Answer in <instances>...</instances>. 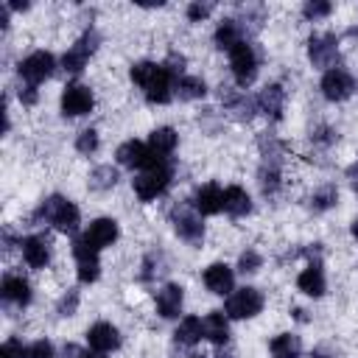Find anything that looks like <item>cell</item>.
Masks as SVG:
<instances>
[{
	"mask_svg": "<svg viewBox=\"0 0 358 358\" xmlns=\"http://www.w3.org/2000/svg\"><path fill=\"white\" fill-rule=\"evenodd\" d=\"M117 182V173H115V168H109V165H101L95 173H92V187H112Z\"/></svg>",
	"mask_w": 358,
	"mask_h": 358,
	"instance_id": "30",
	"label": "cell"
},
{
	"mask_svg": "<svg viewBox=\"0 0 358 358\" xmlns=\"http://www.w3.org/2000/svg\"><path fill=\"white\" fill-rule=\"evenodd\" d=\"M28 350H22V344L20 341H14V338H8L6 344H3V358H22Z\"/></svg>",
	"mask_w": 358,
	"mask_h": 358,
	"instance_id": "36",
	"label": "cell"
},
{
	"mask_svg": "<svg viewBox=\"0 0 358 358\" xmlns=\"http://www.w3.org/2000/svg\"><path fill=\"white\" fill-rule=\"evenodd\" d=\"M187 358H204V355H199V352H193V355H187Z\"/></svg>",
	"mask_w": 358,
	"mask_h": 358,
	"instance_id": "43",
	"label": "cell"
},
{
	"mask_svg": "<svg viewBox=\"0 0 358 358\" xmlns=\"http://www.w3.org/2000/svg\"><path fill=\"white\" fill-rule=\"evenodd\" d=\"M282 101H285L282 87L271 84V87H266V90L260 92L257 106H260V112H266V115H271V117H280V112H282Z\"/></svg>",
	"mask_w": 358,
	"mask_h": 358,
	"instance_id": "24",
	"label": "cell"
},
{
	"mask_svg": "<svg viewBox=\"0 0 358 358\" xmlns=\"http://www.w3.org/2000/svg\"><path fill=\"white\" fill-rule=\"evenodd\" d=\"M168 182H171V171H168L165 165H157V168L143 171V173L134 179V193H137L143 201H151V199H157V196L168 187Z\"/></svg>",
	"mask_w": 358,
	"mask_h": 358,
	"instance_id": "3",
	"label": "cell"
},
{
	"mask_svg": "<svg viewBox=\"0 0 358 358\" xmlns=\"http://www.w3.org/2000/svg\"><path fill=\"white\" fill-rule=\"evenodd\" d=\"M296 285H299V291H305L308 296H322L324 294V274H322V268L313 263V266H308L299 277H296Z\"/></svg>",
	"mask_w": 358,
	"mask_h": 358,
	"instance_id": "22",
	"label": "cell"
},
{
	"mask_svg": "<svg viewBox=\"0 0 358 358\" xmlns=\"http://www.w3.org/2000/svg\"><path fill=\"white\" fill-rule=\"evenodd\" d=\"M92 109V92L84 84H67L62 92V112L76 117V115H87Z\"/></svg>",
	"mask_w": 358,
	"mask_h": 358,
	"instance_id": "7",
	"label": "cell"
},
{
	"mask_svg": "<svg viewBox=\"0 0 358 358\" xmlns=\"http://www.w3.org/2000/svg\"><path fill=\"white\" fill-rule=\"evenodd\" d=\"M95 34L92 31H87L64 56H62V64H64V70H70V73H78L84 64H87V59H90V53L95 50Z\"/></svg>",
	"mask_w": 358,
	"mask_h": 358,
	"instance_id": "10",
	"label": "cell"
},
{
	"mask_svg": "<svg viewBox=\"0 0 358 358\" xmlns=\"http://www.w3.org/2000/svg\"><path fill=\"white\" fill-rule=\"evenodd\" d=\"M179 308H182V288L179 285H165L157 294V310H159V316L171 319V316L179 313Z\"/></svg>",
	"mask_w": 358,
	"mask_h": 358,
	"instance_id": "19",
	"label": "cell"
},
{
	"mask_svg": "<svg viewBox=\"0 0 358 358\" xmlns=\"http://www.w3.org/2000/svg\"><path fill=\"white\" fill-rule=\"evenodd\" d=\"M210 11H213V6H210V3H193V6L187 8V17H190L193 22H199V20H204Z\"/></svg>",
	"mask_w": 358,
	"mask_h": 358,
	"instance_id": "35",
	"label": "cell"
},
{
	"mask_svg": "<svg viewBox=\"0 0 358 358\" xmlns=\"http://www.w3.org/2000/svg\"><path fill=\"white\" fill-rule=\"evenodd\" d=\"M20 101L22 103H34L36 101V87H25V92H20Z\"/></svg>",
	"mask_w": 358,
	"mask_h": 358,
	"instance_id": "40",
	"label": "cell"
},
{
	"mask_svg": "<svg viewBox=\"0 0 358 358\" xmlns=\"http://www.w3.org/2000/svg\"><path fill=\"white\" fill-rule=\"evenodd\" d=\"M201 333H204V322L199 316H185L176 327V341L179 344H196L201 338Z\"/></svg>",
	"mask_w": 358,
	"mask_h": 358,
	"instance_id": "26",
	"label": "cell"
},
{
	"mask_svg": "<svg viewBox=\"0 0 358 358\" xmlns=\"http://www.w3.org/2000/svg\"><path fill=\"white\" fill-rule=\"evenodd\" d=\"M87 341H90V347H92L95 352H109V350H115V347L120 344V336H117V330H115L112 324L98 322V324L90 327Z\"/></svg>",
	"mask_w": 358,
	"mask_h": 358,
	"instance_id": "13",
	"label": "cell"
},
{
	"mask_svg": "<svg viewBox=\"0 0 358 358\" xmlns=\"http://www.w3.org/2000/svg\"><path fill=\"white\" fill-rule=\"evenodd\" d=\"M238 266H241V271H257V268H260V255H257L255 249H246V252L241 255Z\"/></svg>",
	"mask_w": 358,
	"mask_h": 358,
	"instance_id": "33",
	"label": "cell"
},
{
	"mask_svg": "<svg viewBox=\"0 0 358 358\" xmlns=\"http://www.w3.org/2000/svg\"><path fill=\"white\" fill-rule=\"evenodd\" d=\"M53 56L50 53H45V50H36V53H31V56H25L22 62H20V76L25 78V81H31V84H39L42 78H48L50 73H53Z\"/></svg>",
	"mask_w": 358,
	"mask_h": 358,
	"instance_id": "8",
	"label": "cell"
},
{
	"mask_svg": "<svg viewBox=\"0 0 358 358\" xmlns=\"http://www.w3.org/2000/svg\"><path fill=\"white\" fill-rule=\"evenodd\" d=\"M352 238H355V241H358V218H355V221H352Z\"/></svg>",
	"mask_w": 358,
	"mask_h": 358,
	"instance_id": "42",
	"label": "cell"
},
{
	"mask_svg": "<svg viewBox=\"0 0 358 358\" xmlns=\"http://www.w3.org/2000/svg\"><path fill=\"white\" fill-rule=\"evenodd\" d=\"M148 148L157 159H165L173 148H176V131L171 126H162V129H154L151 137H148Z\"/></svg>",
	"mask_w": 358,
	"mask_h": 358,
	"instance_id": "18",
	"label": "cell"
},
{
	"mask_svg": "<svg viewBox=\"0 0 358 358\" xmlns=\"http://www.w3.org/2000/svg\"><path fill=\"white\" fill-rule=\"evenodd\" d=\"M232 268L224 266V263H213L204 268V285L213 291V294H227L232 288Z\"/></svg>",
	"mask_w": 358,
	"mask_h": 358,
	"instance_id": "17",
	"label": "cell"
},
{
	"mask_svg": "<svg viewBox=\"0 0 358 358\" xmlns=\"http://www.w3.org/2000/svg\"><path fill=\"white\" fill-rule=\"evenodd\" d=\"M333 201H336V190H333V187H327V190H322V193H316V196H313V204H316L319 210L330 207Z\"/></svg>",
	"mask_w": 358,
	"mask_h": 358,
	"instance_id": "37",
	"label": "cell"
},
{
	"mask_svg": "<svg viewBox=\"0 0 358 358\" xmlns=\"http://www.w3.org/2000/svg\"><path fill=\"white\" fill-rule=\"evenodd\" d=\"M22 257L28 266L34 268H42L48 260H50V249H48V241L42 235H31L22 241Z\"/></svg>",
	"mask_w": 358,
	"mask_h": 358,
	"instance_id": "16",
	"label": "cell"
},
{
	"mask_svg": "<svg viewBox=\"0 0 358 358\" xmlns=\"http://www.w3.org/2000/svg\"><path fill=\"white\" fill-rule=\"evenodd\" d=\"M3 296H6L8 302H17V305H28V299H31V285H28L22 277H17V274H8V277L3 280Z\"/></svg>",
	"mask_w": 358,
	"mask_h": 358,
	"instance_id": "23",
	"label": "cell"
},
{
	"mask_svg": "<svg viewBox=\"0 0 358 358\" xmlns=\"http://www.w3.org/2000/svg\"><path fill=\"white\" fill-rule=\"evenodd\" d=\"M224 210L232 213V215H246V213L252 210L249 193H246L243 187H238V185L227 187V190H224Z\"/></svg>",
	"mask_w": 358,
	"mask_h": 358,
	"instance_id": "21",
	"label": "cell"
},
{
	"mask_svg": "<svg viewBox=\"0 0 358 358\" xmlns=\"http://www.w3.org/2000/svg\"><path fill=\"white\" fill-rule=\"evenodd\" d=\"M173 227H176V232H179L185 241H190V243H199L201 235H204V227H201L199 215L190 213V210H185V207H182L179 213H173Z\"/></svg>",
	"mask_w": 358,
	"mask_h": 358,
	"instance_id": "14",
	"label": "cell"
},
{
	"mask_svg": "<svg viewBox=\"0 0 358 358\" xmlns=\"http://www.w3.org/2000/svg\"><path fill=\"white\" fill-rule=\"evenodd\" d=\"M176 90H179L182 98H201L207 92V87H204L201 78H187V76L176 81Z\"/></svg>",
	"mask_w": 358,
	"mask_h": 358,
	"instance_id": "29",
	"label": "cell"
},
{
	"mask_svg": "<svg viewBox=\"0 0 358 358\" xmlns=\"http://www.w3.org/2000/svg\"><path fill=\"white\" fill-rule=\"evenodd\" d=\"M241 39H238V25H235V20H224L221 25H218V31H215V45L218 48H235Z\"/></svg>",
	"mask_w": 358,
	"mask_h": 358,
	"instance_id": "28",
	"label": "cell"
},
{
	"mask_svg": "<svg viewBox=\"0 0 358 358\" xmlns=\"http://www.w3.org/2000/svg\"><path fill=\"white\" fill-rule=\"evenodd\" d=\"M305 17L308 20H319V17H327L330 14V3H305Z\"/></svg>",
	"mask_w": 358,
	"mask_h": 358,
	"instance_id": "34",
	"label": "cell"
},
{
	"mask_svg": "<svg viewBox=\"0 0 358 358\" xmlns=\"http://www.w3.org/2000/svg\"><path fill=\"white\" fill-rule=\"evenodd\" d=\"M59 232H73L76 227H78V207L73 204V201H67V199H62V196H53V199H48L45 204H42V210H39Z\"/></svg>",
	"mask_w": 358,
	"mask_h": 358,
	"instance_id": "2",
	"label": "cell"
},
{
	"mask_svg": "<svg viewBox=\"0 0 358 358\" xmlns=\"http://www.w3.org/2000/svg\"><path fill=\"white\" fill-rule=\"evenodd\" d=\"M310 358H333V355H327V352H322V350H313V355Z\"/></svg>",
	"mask_w": 358,
	"mask_h": 358,
	"instance_id": "41",
	"label": "cell"
},
{
	"mask_svg": "<svg viewBox=\"0 0 358 358\" xmlns=\"http://www.w3.org/2000/svg\"><path fill=\"white\" fill-rule=\"evenodd\" d=\"M260 185H263V190H274L277 187V171L271 168V171H260Z\"/></svg>",
	"mask_w": 358,
	"mask_h": 358,
	"instance_id": "38",
	"label": "cell"
},
{
	"mask_svg": "<svg viewBox=\"0 0 358 358\" xmlns=\"http://www.w3.org/2000/svg\"><path fill=\"white\" fill-rule=\"evenodd\" d=\"M76 305H78V296H76V294H70V299L64 296V299L59 302V313H62V316H70V313L76 310Z\"/></svg>",
	"mask_w": 358,
	"mask_h": 358,
	"instance_id": "39",
	"label": "cell"
},
{
	"mask_svg": "<svg viewBox=\"0 0 358 358\" xmlns=\"http://www.w3.org/2000/svg\"><path fill=\"white\" fill-rule=\"evenodd\" d=\"M131 81L145 90V98L151 103H165L171 98V73L162 64L140 62L131 67Z\"/></svg>",
	"mask_w": 358,
	"mask_h": 358,
	"instance_id": "1",
	"label": "cell"
},
{
	"mask_svg": "<svg viewBox=\"0 0 358 358\" xmlns=\"http://www.w3.org/2000/svg\"><path fill=\"white\" fill-rule=\"evenodd\" d=\"M73 255H76V260H78V280H81V282L98 280V268H101V263H98V249H92V246L81 238V241L73 243Z\"/></svg>",
	"mask_w": 358,
	"mask_h": 358,
	"instance_id": "9",
	"label": "cell"
},
{
	"mask_svg": "<svg viewBox=\"0 0 358 358\" xmlns=\"http://www.w3.org/2000/svg\"><path fill=\"white\" fill-rule=\"evenodd\" d=\"M204 336L213 341V344H227V338H229V324H227V319H224V313H218V310H213L207 319H204Z\"/></svg>",
	"mask_w": 358,
	"mask_h": 358,
	"instance_id": "25",
	"label": "cell"
},
{
	"mask_svg": "<svg viewBox=\"0 0 358 358\" xmlns=\"http://www.w3.org/2000/svg\"><path fill=\"white\" fill-rule=\"evenodd\" d=\"M322 92L330 101H344L352 92V78L344 70H327L322 78Z\"/></svg>",
	"mask_w": 358,
	"mask_h": 358,
	"instance_id": "12",
	"label": "cell"
},
{
	"mask_svg": "<svg viewBox=\"0 0 358 358\" xmlns=\"http://www.w3.org/2000/svg\"><path fill=\"white\" fill-rule=\"evenodd\" d=\"M117 162L126 165V168H145V171L162 165V159H157L151 154V148L143 145V143H137V140H129V143H123L117 148Z\"/></svg>",
	"mask_w": 358,
	"mask_h": 358,
	"instance_id": "5",
	"label": "cell"
},
{
	"mask_svg": "<svg viewBox=\"0 0 358 358\" xmlns=\"http://www.w3.org/2000/svg\"><path fill=\"white\" fill-rule=\"evenodd\" d=\"M310 59L319 67L333 64V59H336V39L333 36H313L310 39Z\"/></svg>",
	"mask_w": 358,
	"mask_h": 358,
	"instance_id": "20",
	"label": "cell"
},
{
	"mask_svg": "<svg viewBox=\"0 0 358 358\" xmlns=\"http://www.w3.org/2000/svg\"><path fill=\"white\" fill-rule=\"evenodd\" d=\"M25 358H53V347H50V341H45V338L34 341V344L28 347Z\"/></svg>",
	"mask_w": 358,
	"mask_h": 358,
	"instance_id": "32",
	"label": "cell"
},
{
	"mask_svg": "<svg viewBox=\"0 0 358 358\" xmlns=\"http://www.w3.org/2000/svg\"><path fill=\"white\" fill-rule=\"evenodd\" d=\"M196 210L201 215H215L224 210V190L218 185H204L196 193Z\"/></svg>",
	"mask_w": 358,
	"mask_h": 358,
	"instance_id": "15",
	"label": "cell"
},
{
	"mask_svg": "<svg viewBox=\"0 0 358 358\" xmlns=\"http://www.w3.org/2000/svg\"><path fill=\"white\" fill-rule=\"evenodd\" d=\"M76 148H78L81 154H92V151L98 148V134H95V129H84V131L78 134V140H76Z\"/></svg>",
	"mask_w": 358,
	"mask_h": 358,
	"instance_id": "31",
	"label": "cell"
},
{
	"mask_svg": "<svg viewBox=\"0 0 358 358\" xmlns=\"http://www.w3.org/2000/svg\"><path fill=\"white\" fill-rule=\"evenodd\" d=\"M115 238H117V221H112V218H98V221H92V224L87 227V232H84V241H87L92 249H103V246H109Z\"/></svg>",
	"mask_w": 358,
	"mask_h": 358,
	"instance_id": "11",
	"label": "cell"
},
{
	"mask_svg": "<svg viewBox=\"0 0 358 358\" xmlns=\"http://www.w3.org/2000/svg\"><path fill=\"white\" fill-rule=\"evenodd\" d=\"M263 308V296L257 288H241L227 299V313L232 319H252Z\"/></svg>",
	"mask_w": 358,
	"mask_h": 358,
	"instance_id": "4",
	"label": "cell"
},
{
	"mask_svg": "<svg viewBox=\"0 0 358 358\" xmlns=\"http://www.w3.org/2000/svg\"><path fill=\"white\" fill-rule=\"evenodd\" d=\"M229 64H232V73L238 78V84H249L257 73V59H255V50L246 45V42H238L232 50H229Z\"/></svg>",
	"mask_w": 358,
	"mask_h": 358,
	"instance_id": "6",
	"label": "cell"
},
{
	"mask_svg": "<svg viewBox=\"0 0 358 358\" xmlns=\"http://www.w3.org/2000/svg\"><path fill=\"white\" fill-rule=\"evenodd\" d=\"M271 355L274 358H299V338L294 333H280L271 338Z\"/></svg>",
	"mask_w": 358,
	"mask_h": 358,
	"instance_id": "27",
	"label": "cell"
}]
</instances>
